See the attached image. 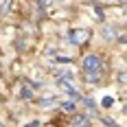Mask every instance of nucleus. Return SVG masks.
<instances>
[{
  "instance_id": "obj_6",
  "label": "nucleus",
  "mask_w": 127,
  "mask_h": 127,
  "mask_svg": "<svg viewBox=\"0 0 127 127\" xmlns=\"http://www.w3.org/2000/svg\"><path fill=\"white\" fill-rule=\"evenodd\" d=\"M22 96H24V99H31V96H33V92H31L29 88H22Z\"/></svg>"
},
{
  "instance_id": "obj_9",
  "label": "nucleus",
  "mask_w": 127,
  "mask_h": 127,
  "mask_svg": "<svg viewBox=\"0 0 127 127\" xmlns=\"http://www.w3.org/2000/svg\"><path fill=\"white\" fill-rule=\"evenodd\" d=\"M0 127H2V125H0Z\"/></svg>"
},
{
  "instance_id": "obj_1",
  "label": "nucleus",
  "mask_w": 127,
  "mask_h": 127,
  "mask_svg": "<svg viewBox=\"0 0 127 127\" xmlns=\"http://www.w3.org/2000/svg\"><path fill=\"white\" fill-rule=\"evenodd\" d=\"M88 39H90V31L88 29H72V31H70V42L77 44V46H83Z\"/></svg>"
},
{
  "instance_id": "obj_2",
  "label": "nucleus",
  "mask_w": 127,
  "mask_h": 127,
  "mask_svg": "<svg viewBox=\"0 0 127 127\" xmlns=\"http://www.w3.org/2000/svg\"><path fill=\"white\" fill-rule=\"evenodd\" d=\"M83 70L86 72H99L101 70V59H99V55H86V59H83Z\"/></svg>"
},
{
  "instance_id": "obj_3",
  "label": "nucleus",
  "mask_w": 127,
  "mask_h": 127,
  "mask_svg": "<svg viewBox=\"0 0 127 127\" xmlns=\"http://www.w3.org/2000/svg\"><path fill=\"white\" fill-rule=\"evenodd\" d=\"M103 37L105 39H116L118 37V31L114 26H103Z\"/></svg>"
},
{
  "instance_id": "obj_7",
  "label": "nucleus",
  "mask_w": 127,
  "mask_h": 127,
  "mask_svg": "<svg viewBox=\"0 0 127 127\" xmlns=\"http://www.w3.org/2000/svg\"><path fill=\"white\" fill-rule=\"evenodd\" d=\"M39 4H42V7H51L53 0H39Z\"/></svg>"
},
{
  "instance_id": "obj_8",
  "label": "nucleus",
  "mask_w": 127,
  "mask_h": 127,
  "mask_svg": "<svg viewBox=\"0 0 127 127\" xmlns=\"http://www.w3.org/2000/svg\"><path fill=\"white\" fill-rule=\"evenodd\" d=\"M105 125H110V127H116V123L112 121V118H105Z\"/></svg>"
},
{
  "instance_id": "obj_5",
  "label": "nucleus",
  "mask_w": 127,
  "mask_h": 127,
  "mask_svg": "<svg viewBox=\"0 0 127 127\" xmlns=\"http://www.w3.org/2000/svg\"><path fill=\"white\" fill-rule=\"evenodd\" d=\"M62 107L66 110V112H75V110H77V107H75V103H70V101H68V103H62Z\"/></svg>"
},
{
  "instance_id": "obj_4",
  "label": "nucleus",
  "mask_w": 127,
  "mask_h": 127,
  "mask_svg": "<svg viewBox=\"0 0 127 127\" xmlns=\"http://www.w3.org/2000/svg\"><path fill=\"white\" fill-rule=\"evenodd\" d=\"M72 125H77V127H90V123H88L86 116H75V118H72Z\"/></svg>"
}]
</instances>
